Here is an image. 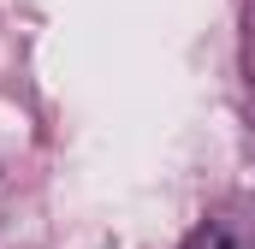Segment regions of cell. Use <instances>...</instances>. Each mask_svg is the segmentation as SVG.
I'll return each mask as SVG.
<instances>
[]
</instances>
